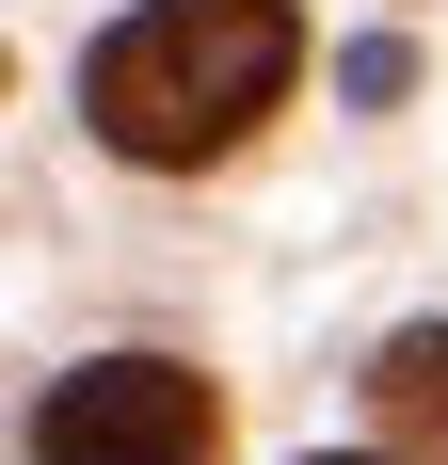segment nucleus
<instances>
[{"instance_id":"nucleus-3","label":"nucleus","mask_w":448,"mask_h":465,"mask_svg":"<svg viewBox=\"0 0 448 465\" xmlns=\"http://www.w3.org/2000/svg\"><path fill=\"white\" fill-rule=\"evenodd\" d=\"M368 401H385V433H401L416 465H448V322L385 337V370H368Z\"/></svg>"},{"instance_id":"nucleus-1","label":"nucleus","mask_w":448,"mask_h":465,"mask_svg":"<svg viewBox=\"0 0 448 465\" xmlns=\"http://www.w3.org/2000/svg\"><path fill=\"white\" fill-rule=\"evenodd\" d=\"M288 64H305L288 0H144V16H112L81 48V129L112 161H144V177H192L288 96Z\"/></svg>"},{"instance_id":"nucleus-5","label":"nucleus","mask_w":448,"mask_h":465,"mask_svg":"<svg viewBox=\"0 0 448 465\" xmlns=\"http://www.w3.org/2000/svg\"><path fill=\"white\" fill-rule=\"evenodd\" d=\"M305 465H368V450H305Z\"/></svg>"},{"instance_id":"nucleus-2","label":"nucleus","mask_w":448,"mask_h":465,"mask_svg":"<svg viewBox=\"0 0 448 465\" xmlns=\"http://www.w3.org/2000/svg\"><path fill=\"white\" fill-rule=\"evenodd\" d=\"M33 465H224V401L177 353H81L33 401Z\"/></svg>"},{"instance_id":"nucleus-4","label":"nucleus","mask_w":448,"mask_h":465,"mask_svg":"<svg viewBox=\"0 0 448 465\" xmlns=\"http://www.w3.org/2000/svg\"><path fill=\"white\" fill-rule=\"evenodd\" d=\"M336 81H353V96H368V113H385V96H401V81H416V48H401V33H368V48H353V64H336Z\"/></svg>"}]
</instances>
